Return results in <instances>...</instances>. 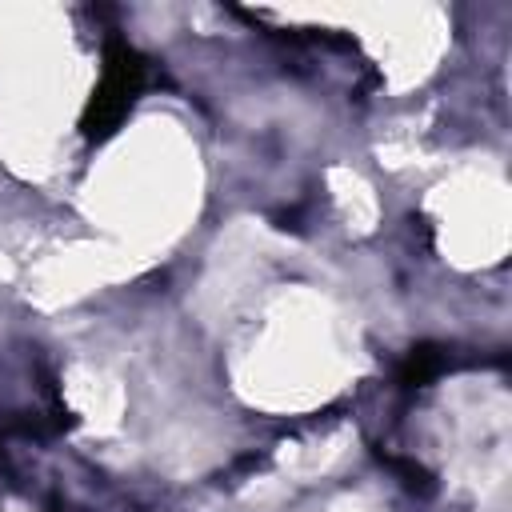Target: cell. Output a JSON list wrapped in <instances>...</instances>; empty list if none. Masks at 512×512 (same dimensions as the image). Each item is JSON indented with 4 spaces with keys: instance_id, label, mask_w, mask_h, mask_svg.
<instances>
[{
    "instance_id": "obj_1",
    "label": "cell",
    "mask_w": 512,
    "mask_h": 512,
    "mask_svg": "<svg viewBox=\"0 0 512 512\" xmlns=\"http://www.w3.org/2000/svg\"><path fill=\"white\" fill-rule=\"evenodd\" d=\"M140 80H144V60L128 44H112L104 80H100V88L88 104V116H84V132L88 136H108L124 120V112L132 108V100L140 92Z\"/></svg>"
},
{
    "instance_id": "obj_2",
    "label": "cell",
    "mask_w": 512,
    "mask_h": 512,
    "mask_svg": "<svg viewBox=\"0 0 512 512\" xmlns=\"http://www.w3.org/2000/svg\"><path fill=\"white\" fill-rule=\"evenodd\" d=\"M440 372H444V352L432 348V344H420V348H412L408 360L400 364V388H420V384H428V380L440 376Z\"/></svg>"
}]
</instances>
